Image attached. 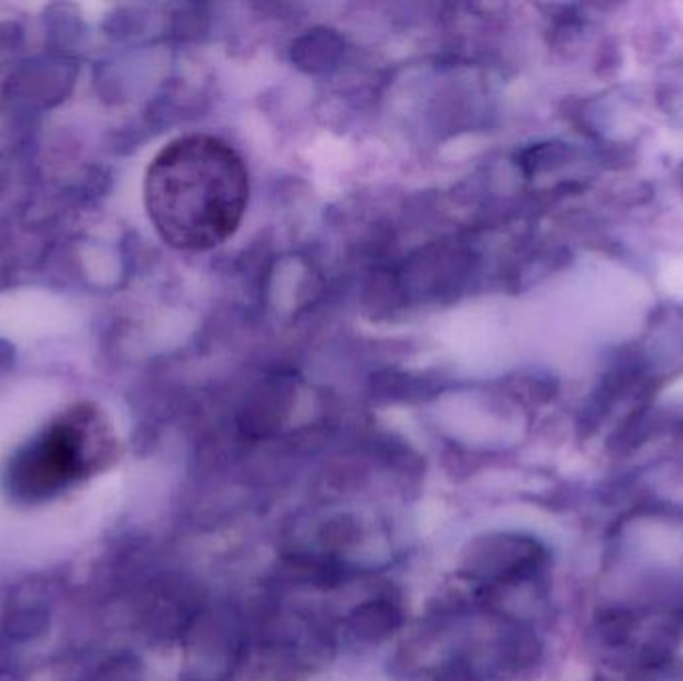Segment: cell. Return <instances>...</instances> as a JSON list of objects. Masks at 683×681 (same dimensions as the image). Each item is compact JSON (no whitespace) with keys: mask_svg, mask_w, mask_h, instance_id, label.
<instances>
[{"mask_svg":"<svg viewBox=\"0 0 683 681\" xmlns=\"http://www.w3.org/2000/svg\"><path fill=\"white\" fill-rule=\"evenodd\" d=\"M246 164L212 134H186L152 158L144 206L152 227L176 250L207 252L224 244L249 205Z\"/></svg>","mask_w":683,"mask_h":681,"instance_id":"1","label":"cell"},{"mask_svg":"<svg viewBox=\"0 0 683 681\" xmlns=\"http://www.w3.org/2000/svg\"><path fill=\"white\" fill-rule=\"evenodd\" d=\"M107 443V426L97 410L76 406L16 458L14 480L24 490L48 492L78 476L90 464V454Z\"/></svg>","mask_w":683,"mask_h":681,"instance_id":"2","label":"cell"}]
</instances>
